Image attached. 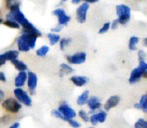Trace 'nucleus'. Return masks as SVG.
<instances>
[{"label": "nucleus", "instance_id": "obj_1", "mask_svg": "<svg viewBox=\"0 0 147 128\" xmlns=\"http://www.w3.org/2000/svg\"><path fill=\"white\" fill-rule=\"evenodd\" d=\"M38 36L33 33L22 32L16 39V44H17V50L19 52H28L31 49L35 48L36 46V41Z\"/></svg>", "mask_w": 147, "mask_h": 128}, {"label": "nucleus", "instance_id": "obj_2", "mask_svg": "<svg viewBox=\"0 0 147 128\" xmlns=\"http://www.w3.org/2000/svg\"><path fill=\"white\" fill-rule=\"evenodd\" d=\"M116 14H117V20L119 24L125 25L128 23L131 16V8L125 4H119L116 6Z\"/></svg>", "mask_w": 147, "mask_h": 128}, {"label": "nucleus", "instance_id": "obj_3", "mask_svg": "<svg viewBox=\"0 0 147 128\" xmlns=\"http://www.w3.org/2000/svg\"><path fill=\"white\" fill-rule=\"evenodd\" d=\"M2 107H3L4 110H6L8 113H12V114H15L18 113L22 108V105L16 100L13 97H8V98L4 99L2 101Z\"/></svg>", "mask_w": 147, "mask_h": 128}, {"label": "nucleus", "instance_id": "obj_4", "mask_svg": "<svg viewBox=\"0 0 147 128\" xmlns=\"http://www.w3.org/2000/svg\"><path fill=\"white\" fill-rule=\"evenodd\" d=\"M146 70H147V62L146 61H140L138 67L134 68V69L131 71V74H130V76H129V79H128L129 83L130 84L137 83Z\"/></svg>", "mask_w": 147, "mask_h": 128}, {"label": "nucleus", "instance_id": "obj_5", "mask_svg": "<svg viewBox=\"0 0 147 128\" xmlns=\"http://www.w3.org/2000/svg\"><path fill=\"white\" fill-rule=\"evenodd\" d=\"M13 94L15 96V99L20 103V104H23L24 106L30 107L32 105V99L29 94L27 93V91L23 90L22 88H15L13 90Z\"/></svg>", "mask_w": 147, "mask_h": 128}, {"label": "nucleus", "instance_id": "obj_6", "mask_svg": "<svg viewBox=\"0 0 147 128\" xmlns=\"http://www.w3.org/2000/svg\"><path fill=\"white\" fill-rule=\"evenodd\" d=\"M57 110L64 116V118L68 121V119H74L76 117V112L72 107H70L66 102H61L57 108Z\"/></svg>", "mask_w": 147, "mask_h": 128}, {"label": "nucleus", "instance_id": "obj_7", "mask_svg": "<svg viewBox=\"0 0 147 128\" xmlns=\"http://www.w3.org/2000/svg\"><path fill=\"white\" fill-rule=\"evenodd\" d=\"M52 14L54 16H57V19H58V24L57 25L62 26V27L67 25L70 20H71V17L69 15H67L66 12L64 11V9H62V8H56V9H54L52 11Z\"/></svg>", "mask_w": 147, "mask_h": 128}, {"label": "nucleus", "instance_id": "obj_8", "mask_svg": "<svg viewBox=\"0 0 147 128\" xmlns=\"http://www.w3.org/2000/svg\"><path fill=\"white\" fill-rule=\"evenodd\" d=\"M89 9V4L88 3H81L76 9V20L78 23H84L87 18V12Z\"/></svg>", "mask_w": 147, "mask_h": 128}, {"label": "nucleus", "instance_id": "obj_9", "mask_svg": "<svg viewBox=\"0 0 147 128\" xmlns=\"http://www.w3.org/2000/svg\"><path fill=\"white\" fill-rule=\"evenodd\" d=\"M106 118H107V112L104 110H100L97 113L91 114V116L89 117V122L93 126H96L99 123H104L106 121Z\"/></svg>", "mask_w": 147, "mask_h": 128}, {"label": "nucleus", "instance_id": "obj_10", "mask_svg": "<svg viewBox=\"0 0 147 128\" xmlns=\"http://www.w3.org/2000/svg\"><path fill=\"white\" fill-rule=\"evenodd\" d=\"M66 60L69 64H74V65H79L86 61V53L85 52H77L75 54L67 55Z\"/></svg>", "mask_w": 147, "mask_h": 128}, {"label": "nucleus", "instance_id": "obj_11", "mask_svg": "<svg viewBox=\"0 0 147 128\" xmlns=\"http://www.w3.org/2000/svg\"><path fill=\"white\" fill-rule=\"evenodd\" d=\"M26 84H27L28 90L30 91V93L34 94L37 87V84H38V77H37V75L34 72L27 71V81H26Z\"/></svg>", "mask_w": 147, "mask_h": 128}, {"label": "nucleus", "instance_id": "obj_12", "mask_svg": "<svg viewBox=\"0 0 147 128\" xmlns=\"http://www.w3.org/2000/svg\"><path fill=\"white\" fill-rule=\"evenodd\" d=\"M86 104H87V106L89 108V113H90V114H93L95 111L99 110V109L102 107V103H101L100 99L97 96H89Z\"/></svg>", "mask_w": 147, "mask_h": 128}, {"label": "nucleus", "instance_id": "obj_13", "mask_svg": "<svg viewBox=\"0 0 147 128\" xmlns=\"http://www.w3.org/2000/svg\"><path fill=\"white\" fill-rule=\"evenodd\" d=\"M26 81H27V71L18 72L15 79H14V85H15V88L23 87V86L26 84Z\"/></svg>", "mask_w": 147, "mask_h": 128}, {"label": "nucleus", "instance_id": "obj_14", "mask_svg": "<svg viewBox=\"0 0 147 128\" xmlns=\"http://www.w3.org/2000/svg\"><path fill=\"white\" fill-rule=\"evenodd\" d=\"M120 102V97L118 95H113V96H110L108 99L106 100V102L104 103L103 107H104V111H109L111 110L112 108L116 107Z\"/></svg>", "mask_w": 147, "mask_h": 128}, {"label": "nucleus", "instance_id": "obj_15", "mask_svg": "<svg viewBox=\"0 0 147 128\" xmlns=\"http://www.w3.org/2000/svg\"><path fill=\"white\" fill-rule=\"evenodd\" d=\"M70 81L74 84L77 87H82V86L86 85V84L89 82V78L86 77V76H81V75H75L72 76L70 78Z\"/></svg>", "mask_w": 147, "mask_h": 128}, {"label": "nucleus", "instance_id": "obj_16", "mask_svg": "<svg viewBox=\"0 0 147 128\" xmlns=\"http://www.w3.org/2000/svg\"><path fill=\"white\" fill-rule=\"evenodd\" d=\"M4 2H5L6 8L9 11H15L20 9L22 0H4Z\"/></svg>", "mask_w": 147, "mask_h": 128}, {"label": "nucleus", "instance_id": "obj_17", "mask_svg": "<svg viewBox=\"0 0 147 128\" xmlns=\"http://www.w3.org/2000/svg\"><path fill=\"white\" fill-rule=\"evenodd\" d=\"M3 58L5 59L6 61H13L15 59H18V56H19V51L16 50V49H12V50H8L6 52H4L2 54Z\"/></svg>", "mask_w": 147, "mask_h": 128}, {"label": "nucleus", "instance_id": "obj_18", "mask_svg": "<svg viewBox=\"0 0 147 128\" xmlns=\"http://www.w3.org/2000/svg\"><path fill=\"white\" fill-rule=\"evenodd\" d=\"M74 69L69 65V64L66 63H61L59 67V76L60 77H63L65 75H69V74L73 73Z\"/></svg>", "mask_w": 147, "mask_h": 128}, {"label": "nucleus", "instance_id": "obj_19", "mask_svg": "<svg viewBox=\"0 0 147 128\" xmlns=\"http://www.w3.org/2000/svg\"><path fill=\"white\" fill-rule=\"evenodd\" d=\"M12 65L14 66L16 70H18L19 72H22V71H27V65H26L25 62L23 61L19 60V59H15V60L11 61Z\"/></svg>", "mask_w": 147, "mask_h": 128}, {"label": "nucleus", "instance_id": "obj_20", "mask_svg": "<svg viewBox=\"0 0 147 128\" xmlns=\"http://www.w3.org/2000/svg\"><path fill=\"white\" fill-rule=\"evenodd\" d=\"M88 98H89V91L88 90H84V91L77 97L76 103H77V105H79V106H82V105L87 103Z\"/></svg>", "mask_w": 147, "mask_h": 128}, {"label": "nucleus", "instance_id": "obj_21", "mask_svg": "<svg viewBox=\"0 0 147 128\" xmlns=\"http://www.w3.org/2000/svg\"><path fill=\"white\" fill-rule=\"evenodd\" d=\"M47 37H48V40H49V43H50V45H56L57 43H59L60 39H61V37H60L59 34H56V33H47Z\"/></svg>", "mask_w": 147, "mask_h": 128}, {"label": "nucleus", "instance_id": "obj_22", "mask_svg": "<svg viewBox=\"0 0 147 128\" xmlns=\"http://www.w3.org/2000/svg\"><path fill=\"white\" fill-rule=\"evenodd\" d=\"M49 50H50L49 46H47V45H42V46H40L36 50V55L38 57H45L47 55V53L49 52Z\"/></svg>", "mask_w": 147, "mask_h": 128}, {"label": "nucleus", "instance_id": "obj_23", "mask_svg": "<svg viewBox=\"0 0 147 128\" xmlns=\"http://www.w3.org/2000/svg\"><path fill=\"white\" fill-rule=\"evenodd\" d=\"M138 42H139V38H138L137 36H132V37H130L129 43H128V48H129L130 50H132V51H135L136 49H137L136 45H137Z\"/></svg>", "mask_w": 147, "mask_h": 128}, {"label": "nucleus", "instance_id": "obj_24", "mask_svg": "<svg viewBox=\"0 0 147 128\" xmlns=\"http://www.w3.org/2000/svg\"><path fill=\"white\" fill-rule=\"evenodd\" d=\"M3 24L5 26H7V27L13 28V29H20V28H21V26H20L16 21H14V20L6 19L5 21H3Z\"/></svg>", "mask_w": 147, "mask_h": 128}, {"label": "nucleus", "instance_id": "obj_25", "mask_svg": "<svg viewBox=\"0 0 147 128\" xmlns=\"http://www.w3.org/2000/svg\"><path fill=\"white\" fill-rule=\"evenodd\" d=\"M72 39L71 38H67V37H65V38H61L59 41V46H60V49H61L62 51L65 50V48L68 46V45L71 43Z\"/></svg>", "mask_w": 147, "mask_h": 128}, {"label": "nucleus", "instance_id": "obj_26", "mask_svg": "<svg viewBox=\"0 0 147 128\" xmlns=\"http://www.w3.org/2000/svg\"><path fill=\"white\" fill-rule=\"evenodd\" d=\"M138 103H139L140 107H141V110L147 114V97H146V95H142Z\"/></svg>", "mask_w": 147, "mask_h": 128}, {"label": "nucleus", "instance_id": "obj_27", "mask_svg": "<svg viewBox=\"0 0 147 128\" xmlns=\"http://www.w3.org/2000/svg\"><path fill=\"white\" fill-rule=\"evenodd\" d=\"M78 116H79L80 119L83 120L84 122H89V117L90 116H89L88 112H86L83 109H80V110L78 111Z\"/></svg>", "mask_w": 147, "mask_h": 128}, {"label": "nucleus", "instance_id": "obj_28", "mask_svg": "<svg viewBox=\"0 0 147 128\" xmlns=\"http://www.w3.org/2000/svg\"><path fill=\"white\" fill-rule=\"evenodd\" d=\"M134 128H147V121L143 118H139L134 124Z\"/></svg>", "mask_w": 147, "mask_h": 128}, {"label": "nucleus", "instance_id": "obj_29", "mask_svg": "<svg viewBox=\"0 0 147 128\" xmlns=\"http://www.w3.org/2000/svg\"><path fill=\"white\" fill-rule=\"evenodd\" d=\"M109 29H110V23H109V22H106V23L103 24L102 27L99 29L98 33L99 34H104V33H106Z\"/></svg>", "mask_w": 147, "mask_h": 128}, {"label": "nucleus", "instance_id": "obj_30", "mask_svg": "<svg viewBox=\"0 0 147 128\" xmlns=\"http://www.w3.org/2000/svg\"><path fill=\"white\" fill-rule=\"evenodd\" d=\"M51 113H52V115L54 117H56V118H58V119H61V120H63V121H66V122H67V120H66L65 118H64V116L63 115L61 114V113L59 112L58 110H57V109H53L52 111H51Z\"/></svg>", "mask_w": 147, "mask_h": 128}, {"label": "nucleus", "instance_id": "obj_31", "mask_svg": "<svg viewBox=\"0 0 147 128\" xmlns=\"http://www.w3.org/2000/svg\"><path fill=\"white\" fill-rule=\"evenodd\" d=\"M67 122L72 128H79L80 126H81V124H80L77 120H75V119H68Z\"/></svg>", "mask_w": 147, "mask_h": 128}, {"label": "nucleus", "instance_id": "obj_32", "mask_svg": "<svg viewBox=\"0 0 147 128\" xmlns=\"http://www.w3.org/2000/svg\"><path fill=\"white\" fill-rule=\"evenodd\" d=\"M147 58V54L146 52H144L143 50H139L138 51V61H145V59Z\"/></svg>", "mask_w": 147, "mask_h": 128}, {"label": "nucleus", "instance_id": "obj_33", "mask_svg": "<svg viewBox=\"0 0 147 128\" xmlns=\"http://www.w3.org/2000/svg\"><path fill=\"white\" fill-rule=\"evenodd\" d=\"M62 26H59V25H56L55 27H52L51 28V33H56V34H58V32H60L62 30Z\"/></svg>", "mask_w": 147, "mask_h": 128}, {"label": "nucleus", "instance_id": "obj_34", "mask_svg": "<svg viewBox=\"0 0 147 128\" xmlns=\"http://www.w3.org/2000/svg\"><path fill=\"white\" fill-rule=\"evenodd\" d=\"M118 25H119V22H118L117 19H115V20H113L112 23H110V28L114 30V29H116V28L118 27Z\"/></svg>", "mask_w": 147, "mask_h": 128}, {"label": "nucleus", "instance_id": "obj_35", "mask_svg": "<svg viewBox=\"0 0 147 128\" xmlns=\"http://www.w3.org/2000/svg\"><path fill=\"white\" fill-rule=\"evenodd\" d=\"M8 121H9V117L7 116V115H5V116L3 117H0V124H5V123H7Z\"/></svg>", "mask_w": 147, "mask_h": 128}, {"label": "nucleus", "instance_id": "obj_36", "mask_svg": "<svg viewBox=\"0 0 147 128\" xmlns=\"http://www.w3.org/2000/svg\"><path fill=\"white\" fill-rule=\"evenodd\" d=\"M0 81L3 82V83L6 82V75L3 71H0Z\"/></svg>", "mask_w": 147, "mask_h": 128}, {"label": "nucleus", "instance_id": "obj_37", "mask_svg": "<svg viewBox=\"0 0 147 128\" xmlns=\"http://www.w3.org/2000/svg\"><path fill=\"white\" fill-rule=\"evenodd\" d=\"M8 128H20V123L18 122V121H16V122H14L13 124H11Z\"/></svg>", "mask_w": 147, "mask_h": 128}, {"label": "nucleus", "instance_id": "obj_38", "mask_svg": "<svg viewBox=\"0 0 147 128\" xmlns=\"http://www.w3.org/2000/svg\"><path fill=\"white\" fill-rule=\"evenodd\" d=\"M4 99H5V93H4L3 90L0 89V102L2 103V101H3Z\"/></svg>", "mask_w": 147, "mask_h": 128}, {"label": "nucleus", "instance_id": "obj_39", "mask_svg": "<svg viewBox=\"0 0 147 128\" xmlns=\"http://www.w3.org/2000/svg\"><path fill=\"white\" fill-rule=\"evenodd\" d=\"M5 63H6V60L3 58V56H2V54H0V67H2V66H3Z\"/></svg>", "mask_w": 147, "mask_h": 128}, {"label": "nucleus", "instance_id": "obj_40", "mask_svg": "<svg viewBox=\"0 0 147 128\" xmlns=\"http://www.w3.org/2000/svg\"><path fill=\"white\" fill-rule=\"evenodd\" d=\"M82 1H84L85 3H96V2H98V0H82Z\"/></svg>", "mask_w": 147, "mask_h": 128}, {"label": "nucleus", "instance_id": "obj_41", "mask_svg": "<svg viewBox=\"0 0 147 128\" xmlns=\"http://www.w3.org/2000/svg\"><path fill=\"white\" fill-rule=\"evenodd\" d=\"M134 108L138 109V110H141V107H140L139 103H135V104H134Z\"/></svg>", "mask_w": 147, "mask_h": 128}, {"label": "nucleus", "instance_id": "obj_42", "mask_svg": "<svg viewBox=\"0 0 147 128\" xmlns=\"http://www.w3.org/2000/svg\"><path fill=\"white\" fill-rule=\"evenodd\" d=\"M81 1H82V0H71V2L73 4H79Z\"/></svg>", "mask_w": 147, "mask_h": 128}, {"label": "nucleus", "instance_id": "obj_43", "mask_svg": "<svg viewBox=\"0 0 147 128\" xmlns=\"http://www.w3.org/2000/svg\"><path fill=\"white\" fill-rule=\"evenodd\" d=\"M143 45H144V46H147V38L143 39Z\"/></svg>", "mask_w": 147, "mask_h": 128}, {"label": "nucleus", "instance_id": "obj_44", "mask_svg": "<svg viewBox=\"0 0 147 128\" xmlns=\"http://www.w3.org/2000/svg\"><path fill=\"white\" fill-rule=\"evenodd\" d=\"M142 77H144V78H145V79H147V70H146V71L143 73V75H142Z\"/></svg>", "mask_w": 147, "mask_h": 128}, {"label": "nucleus", "instance_id": "obj_45", "mask_svg": "<svg viewBox=\"0 0 147 128\" xmlns=\"http://www.w3.org/2000/svg\"><path fill=\"white\" fill-rule=\"evenodd\" d=\"M1 23H3V20H2L1 17H0V24H1Z\"/></svg>", "mask_w": 147, "mask_h": 128}, {"label": "nucleus", "instance_id": "obj_46", "mask_svg": "<svg viewBox=\"0 0 147 128\" xmlns=\"http://www.w3.org/2000/svg\"><path fill=\"white\" fill-rule=\"evenodd\" d=\"M62 1H63V2H65V1H67V0H62Z\"/></svg>", "mask_w": 147, "mask_h": 128}, {"label": "nucleus", "instance_id": "obj_47", "mask_svg": "<svg viewBox=\"0 0 147 128\" xmlns=\"http://www.w3.org/2000/svg\"><path fill=\"white\" fill-rule=\"evenodd\" d=\"M88 128H94V127H88Z\"/></svg>", "mask_w": 147, "mask_h": 128}, {"label": "nucleus", "instance_id": "obj_48", "mask_svg": "<svg viewBox=\"0 0 147 128\" xmlns=\"http://www.w3.org/2000/svg\"><path fill=\"white\" fill-rule=\"evenodd\" d=\"M146 97H147V94H146Z\"/></svg>", "mask_w": 147, "mask_h": 128}]
</instances>
